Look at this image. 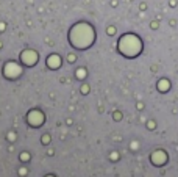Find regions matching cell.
Instances as JSON below:
<instances>
[{
	"label": "cell",
	"instance_id": "1",
	"mask_svg": "<svg viewBox=\"0 0 178 177\" xmlns=\"http://www.w3.org/2000/svg\"><path fill=\"white\" fill-rule=\"evenodd\" d=\"M120 52H124L125 55H136L139 53V50H141V42H139V39L136 36L133 35H127L120 39Z\"/></svg>",
	"mask_w": 178,
	"mask_h": 177
},
{
	"label": "cell",
	"instance_id": "2",
	"mask_svg": "<svg viewBox=\"0 0 178 177\" xmlns=\"http://www.w3.org/2000/svg\"><path fill=\"white\" fill-rule=\"evenodd\" d=\"M42 119H44V116H42V113H39L38 110H35V111H31L30 114H28V122L31 124V125H41L42 124Z\"/></svg>",
	"mask_w": 178,
	"mask_h": 177
},
{
	"label": "cell",
	"instance_id": "3",
	"mask_svg": "<svg viewBox=\"0 0 178 177\" xmlns=\"http://www.w3.org/2000/svg\"><path fill=\"white\" fill-rule=\"evenodd\" d=\"M5 74H7V77H17L20 74V68L14 63H9L5 68Z\"/></svg>",
	"mask_w": 178,
	"mask_h": 177
},
{
	"label": "cell",
	"instance_id": "4",
	"mask_svg": "<svg viewBox=\"0 0 178 177\" xmlns=\"http://www.w3.org/2000/svg\"><path fill=\"white\" fill-rule=\"evenodd\" d=\"M36 58H38V55L35 52H24L22 53V60H24L27 64H35Z\"/></svg>",
	"mask_w": 178,
	"mask_h": 177
},
{
	"label": "cell",
	"instance_id": "5",
	"mask_svg": "<svg viewBox=\"0 0 178 177\" xmlns=\"http://www.w3.org/2000/svg\"><path fill=\"white\" fill-rule=\"evenodd\" d=\"M166 154L164 152H161V151H158V152H155L153 155H152V162L155 163V165H163L164 162H166Z\"/></svg>",
	"mask_w": 178,
	"mask_h": 177
},
{
	"label": "cell",
	"instance_id": "6",
	"mask_svg": "<svg viewBox=\"0 0 178 177\" xmlns=\"http://www.w3.org/2000/svg\"><path fill=\"white\" fill-rule=\"evenodd\" d=\"M59 63H61V61H59V58L56 57V55H53V57L48 58V66H52V68H56Z\"/></svg>",
	"mask_w": 178,
	"mask_h": 177
},
{
	"label": "cell",
	"instance_id": "7",
	"mask_svg": "<svg viewBox=\"0 0 178 177\" xmlns=\"http://www.w3.org/2000/svg\"><path fill=\"white\" fill-rule=\"evenodd\" d=\"M169 88V82H166V80H163V82H159V90H167Z\"/></svg>",
	"mask_w": 178,
	"mask_h": 177
},
{
	"label": "cell",
	"instance_id": "8",
	"mask_svg": "<svg viewBox=\"0 0 178 177\" xmlns=\"http://www.w3.org/2000/svg\"><path fill=\"white\" fill-rule=\"evenodd\" d=\"M20 160H24V162H28V154H20Z\"/></svg>",
	"mask_w": 178,
	"mask_h": 177
},
{
	"label": "cell",
	"instance_id": "9",
	"mask_svg": "<svg viewBox=\"0 0 178 177\" xmlns=\"http://www.w3.org/2000/svg\"><path fill=\"white\" fill-rule=\"evenodd\" d=\"M83 75H86V71L80 69V71H78V77H83Z\"/></svg>",
	"mask_w": 178,
	"mask_h": 177
},
{
	"label": "cell",
	"instance_id": "10",
	"mask_svg": "<svg viewBox=\"0 0 178 177\" xmlns=\"http://www.w3.org/2000/svg\"><path fill=\"white\" fill-rule=\"evenodd\" d=\"M19 173H20V176H25V174H27V171H25V169H20Z\"/></svg>",
	"mask_w": 178,
	"mask_h": 177
},
{
	"label": "cell",
	"instance_id": "11",
	"mask_svg": "<svg viewBox=\"0 0 178 177\" xmlns=\"http://www.w3.org/2000/svg\"><path fill=\"white\" fill-rule=\"evenodd\" d=\"M48 177H52V176H48Z\"/></svg>",
	"mask_w": 178,
	"mask_h": 177
}]
</instances>
